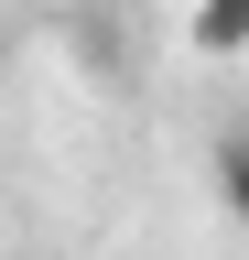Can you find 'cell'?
Wrapping results in <instances>:
<instances>
[{
	"label": "cell",
	"instance_id": "cell-1",
	"mask_svg": "<svg viewBox=\"0 0 249 260\" xmlns=\"http://www.w3.org/2000/svg\"><path fill=\"white\" fill-rule=\"evenodd\" d=\"M184 44L195 54H249V0H195L184 11Z\"/></svg>",
	"mask_w": 249,
	"mask_h": 260
},
{
	"label": "cell",
	"instance_id": "cell-2",
	"mask_svg": "<svg viewBox=\"0 0 249 260\" xmlns=\"http://www.w3.org/2000/svg\"><path fill=\"white\" fill-rule=\"evenodd\" d=\"M217 206L249 228V130H228V141H217Z\"/></svg>",
	"mask_w": 249,
	"mask_h": 260
}]
</instances>
